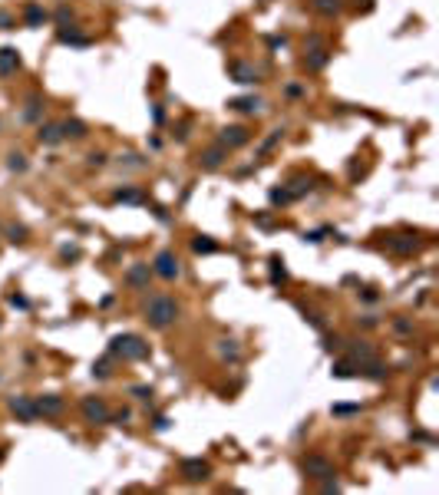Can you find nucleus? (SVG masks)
I'll return each mask as SVG.
<instances>
[{
  "instance_id": "f257e3e1",
  "label": "nucleus",
  "mask_w": 439,
  "mask_h": 495,
  "mask_svg": "<svg viewBox=\"0 0 439 495\" xmlns=\"http://www.w3.org/2000/svg\"><path fill=\"white\" fill-rule=\"evenodd\" d=\"M145 320H149V327L166 330V327H172L178 320V304L172 301V297H155V301L145 307Z\"/></svg>"
},
{
  "instance_id": "f03ea898",
  "label": "nucleus",
  "mask_w": 439,
  "mask_h": 495,
  "mask_svg": "<svg viewBox=\"0 0 439 495\" xmlns=\"http://www.w3.org/2000/svg\"><path fill=\"white\" fill-rule=\"evenodd\" d=\"M109 350H113V353H122L125 360H145V357H149V343H142V337H132V334L116 337Z\"/></svg>"
},
{
  "instance_id": "7ed1b4c3",
  "label": "nucleus",
  "mask_w": 439,
  "mask_h": 495,
  "mask_svg": "<svg viewBox=\"0 0 439 495\" xmlns=\"http://www.w3.org/2000/svg\"><path fill=\"white\" fill-rule=\"evenodd\" d=\"M83 416H86L89 423H109V416H113V413L106 410V403H103V399H93V396H86V399H83Z\"/></svg>"
},
{
  "instance_id": "20e7f679",
  "label": "nucleus",
  "mask_w": 439,
  "mask_h": 495,
  "mask_svg": "<svg viewBox=\"0 0 439 495\" xmlns=\"http://www.w3.org/2000/svg\"><path fill=\"white\" fill-rule=\"evenodd\" d=\"M155 274H159V278H166V281L178 278V261H175V254H172V251H159V258H155Z\"/></svg>"
},
{
  "instance_id": "39448f33",
  "label": "nucleus",
  "mask_w": 439,
  "mask_h": 495,
  "mask_svg": "<svg viewBox=\"0 0 439 495\" xmlns=\"http://www.w3.org/2000/svg\"><path fill=\"white\" fill-rule=\"evenodd\" d=\"M208 472H211V466L202 462V459H185L182 462V475L188 482H202V479H208Z\"/></svg>"
},
{
  "instance_id": "423d86ee",
  "label": "nucleus",
  "mask_w": 439,
  "mask_h": 495,
  "mask_svg": "<svg viewBox=\"0 0 439 495\" xmlns=\"http://www.w3.org/2000/svg\"><path fill=\"white\" fill-rule=\"evenodd\" d=\"M17 69H20V57H17V50L4 46V50H0V76H10V73H17Z\"/></svg>"
},
{
  "instance_id": "0eeeda50",
  "label": "nucleus",
  "mask_w": 439,
  "mask_h": 495,
  "mask_svg": "<svg viewBox=\"0 0 439 495\" xmlns=\"http://www.w3.org/2000/svg\"><path fill=\"white\" fill-rule=\"evenodd\" d=\"M248 129L245 125H228V129H222V142L225 145H245L248 142Z\"/></svg>"
},
{
  "instance_id": "6e6552de",
  "label": "nucleus",
  "mask_w": 439,
  "mask_h": 495,
  "mask_svg": "<svg viewBox=\"0 0 439 495\" xmlns=\"http://www.w3.org/2000/svg\"><path fill=\"white\" fill-rule=\"evenodd\" d=\"M304 469H307L310 475H317V479H327V475H334L331 462H327V459H320V455H310V459H304Z\"/></svg>"
},
{
  "instance_id": "1a4fd4ad",
  "label": "nucleus",
  "mask_w": 439,
  "mask_h": 495,
  "mask_svg": "<svg viewBox=\"0 0 439 495\" xmlns=\"http://www.w3.org/2000/svg\"><path fill=\"white\" fill-rule=\"evenodd\" d=\"M10 406H13V410H17V413H20L27 423H30V419H36V406L30 403L27 396H13V399H10Z\"/></svg>"
},
{
  "instance_id": "9d476101",
  "label": "nucleus",
  "mask_w": 439,
  "mask_h": 495,
  "mask_svg": "<svg viewBox=\"0 0 439 495\" xmlns=\"http://www.w3.org/2000/svg\"><path fill=\"white\" fill-rule=\"evenodd\" d=\"M125 281H129L132 287H142V284H149V264H136V268H129Z\"/></svg>"
},
{
  "instance_id": "9b49d317",
  "label": "nucleus",
  "mask_w": 439,
  "mask_h": 495,
  "mask_svg": "<svg viewBox=\"0 0 439 495\" xmlns=\"http://www.w3.org/2000/svg\"><path fill=\"white\" fill-rule=\"evenodd\" d=\"M198 162H202V169H218V165L225 162V149H208Z\"/></svg>"
},
{
  "instance_id": "f8f14e48",
  "label": "nucleus",
  "mask_w": 439,
  "mask_h": 495,
  "mask_svg": "<svg viewBox=\"0 0 439 495\" xmlns=\"http://www.w3.org/2000/svg\"><path fill=\"white\" fill-rule=\"evenodd\" d=\"M60 410H63L60 396H40L36 399V413H60Z\"/></svg>"
},
{
  "instance_id": "ddd939ff",
  "label": "nucleus",
  "mask_w": 439,
  "mask_h": 495,
  "mask_svg": "<svg viewBox=\"0 0 439 495\" xmlns=\"http://www.w3.org/2000/svg\"><path fill=\"white\" fill-rule=\"evenodd\" d=\"M63 125H40V142H60Z\"/></svg>"
},
{
  "instance_id": "4468645a",
  "label": "nucleus",
  "mask_w": 439,
  "mask_h": 495,
  "mask_svg": "<svg viewBox=\"0 0 439 495\" xmlns=\"http://www.w3.org/2000/svg\"><path fill=\"white\" fill-rule=\"evenodd\" d=\"M63 136L83 139V136H86V125H83V122H76V119H69V122H63Z\"/></svg>"
},
{
  "instance_id": "2eb2a0df",
  "label": "nucleus",
  "mask_w": 439,
  "mask_h": 495,
  "mask_svg": "<svg viewBox=\"0 0 439 495\" xmlns=\"http://www.w3.org/2000/svg\"><path fill=\"white\" fill-rule=\"evenodd\" d=\"M40 20H46V13L40 10V7H27V23H30V27H36V23H40Z\"/></svg>"
},
{
  "instance_id": "dca6fc26",
  "label": "nucleus",
  "mask_w": 439,
  "mask_h": 495,
  "mask_svg": "<svg viewBox=\"0 0 439 495\" xmlns=\"http://www.w3.org/2000/svg\"><path fill=\"white\" fill-rule=\"evenodd\" d=\"M192 248H195V251H198V254H202V251H215L218 245H215V241H211V238H202V234H198V238L192 241Z\"/></svg>"
},
{
  "instance_id": "f3484780",
  "label": "nucleus",
  "mask_w": 439,
  "mask_h": 495,
  "mask_svg": "<svg viewBox=\"0 0 439 495\" xmlns=\"http://www.w3.org/2000/svg\"><path fill=\"white\" fill-rule=\"evenodd\" d=\"M234 73H238V83H258V73H251L245 66H234Z\"/></svg>"
},
{
  "instance_id": "a211bd4d",
  "label": "nucleus",
  "mask_w": 439,
  "mask_h": 495,
  "mask_svg": "<svg viewBox=\"0 0 439 495\" xmlns=\"http://www.w3.org/2000/svg\"><path fill=\"white\" fill-rule=\"evenodd\" d=\"M314 7H317L320 13H334V10H337V7H340V4H337V0H314Z\"/></svg>"
},
{
  "instance_id": "6ab92c4d",
  "label": "nucleus",
  "mask_w": 439,
  "mask_h": 495,
  "mask_svg": "<svg viewBox=\"0 0 439 495\" xmlns=\"http://www.w3.org/2000/svg\"><path fill=\"white\" fill-rule=\"evenodd\" d=\"M231 106L241 109V113H251V109H258V99H234Z\"/></svg>"
},
{
  "instance_id": "aec40b11",
  "label": "nucleus",
  "mask_w": 439,
  "mask_h": 495,
  "mask_svg": "<svg viewBox=\"0 0 439 495\" xmlns=\"http://www.w3.org/2000/svg\"><path fill=\"white\" fill-rule=\"evenodd\" d=\"M10 169H13V172H23V169H27V162H23V155H10Z\"/></svg>"
},
{
  "instance_id": "412c9836",
  "label": "nucleus",
  "mask_w": 439,
  "mask_h": 495,
  "mask_svg": "<svg viewBox=\"0 0 439 495\" xmlns=\"http://www.w3.org/2000/svg\"><path fill=\"white\" fill-rule=\"evenodd\" d=\"M132 396H139V399H152V390H149V387H132Z\"/></svg>"
},
{
  "instance_id": "4be33fe9",
  "label": "nucleus",
  "mask_w": 439,
  "mask_h": 495,
  "mask_svg": "<svg viewBox=\"0 0 439 495\" xmlns=\"http://www.w3.org/2000/svg\"><path fill=\"white\" fill-rule=\"evenodd\" d=\"M340 347V337H324V350H337Z\"/></svg>"
},
{
  "instance_id": "5701e85b",
  "label": "nucleus",
  "mask_w": 439,
  "mask_h": 495,
  "mask_svg": "<svg viewBox=\"0 0 439 495\" xmlns=\"http://www.w3.org/2000/svg\"><path fill=\"white\" fill-rule=\"evenodd\" d=\"M23 234H27L23 228H10V241H23Z\"/></svg>"
},
{
  "instance_id": "b1692460",
  "label": "nucleus",
  "mask_w": 439,
  "mask_h": 495,
  "mask_svg": "<svg viewBox=\"0 0 439 495\" xmlns=\"http://www.w3.org/2000/svg\"><path fill=\"white\" fill-rule=\"evenodd\" d=\"M360 406H334V413H357Z\"/></svg>"
},
{
  "instance_id": "393cba45",
  "label": "nucleus",
  "mask_w": 439,
  "mask_h": 495,
  "mask_svg": "<svg viewBox=\"0 0 439 495\" xmlns=\"http://www.w3.org/2000/svg\"><path fill=\"white\" fill-rule=\"evenodd\" d=\"M155 429H159V433H162V429H169V419H166V416H159V419H155Z\"/></svg>"
},
{
  "instance_id": "a878e982",
  "label": "nucleus",
  "mask_w": 439,
  "mask_h": 495,
  "mask_svg": "<svg viewBox=\"0 0 439 495\" xmlns=\"http://www.w3.org/2000/svg\"><path fill=\"white\" fill-rule=\"evenodd\" d=\"M0 27H4V30H10V27H13V20L7 17V13H0Z\"/></svg>"
},
{
  "instance_id": "bb28decb",
  "label": "nucleus",
  "mask_w": 439,
  "mask_h": 495,
  "mask_svg": "<svg viewBox=\"0 0 439 495\" xmlns=\"http://www.w3.org/2000/svg\"><path fill=\"white\" fill-rule=\"evenodd\" d=\"M4 455H7V452H4V449H0V459H4Z\"/></svg>"
}]
</instances>
